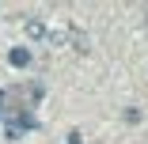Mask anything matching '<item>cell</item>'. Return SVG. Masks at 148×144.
I'll return each mask as SVG.
<instances>
[{
    "label": "cell",
    "mask_w": 148,
    "mask_h": 144,
    "mask_svg": "<svg viewBox=\"0 0 148 144\" xmlns=\"http://www.w3.org/2000/svg\"><path fill=\"white\" fill-rule=\"evenodd\" d=\"M23 31H27V38H34V42L49 38V27H46L42 19H27V27H23Z\"/></svg>",
    "instance_id": "obj_1"
},
{
    "label": "cell",
    "mask_w": 148,
    "mask_h": 144,
    "mask_svg": "<svg viewBox=\"0 0 148 144\" xmlns=\"http://www.w3.org/2000/svg\"><path fill=\"white\" fill-rule=\"evenodd\" d=\"M8 65L12 68H27V65H31V49H27V46H15L8 53Z\"/></svg>",
    "instance_id": "obj_2"
},
{
    "label": "cell",
    "mask_w": 148,
    "mask_h": 144,
    "mask_svg": "<svg viewBox=\"0 0 148 144\" xmlns=\"http://www.w3.org/2000/svg\"><path fill=\"white\" fill-rule=\"evenodd\" d=\"M69 144H84V133H80V129H72V133H69Z\"/></svg>",
    "instance_id": "obj_3"
},
{
    "label": "cell",
    "mask_w": 148,
    "mask_h": 144,
    "mask_svg": "<svg viewBox=\"0 0 148 144\" xmlns=\"http://www.w3.org/2000/svg\"><path fill=\"white\" fill-rule=\"evenodd\" d=\"M4 99H8V91H0V114H4Z\"/></svg>",
    "instance_id": "obj_4"
},
{
    "label": "cell",
    "mask_w": 148,
    "mask_h": 144,
    "mask_svg": "<svg viewBox=\"0 0 148 144\" xmlns=\"http://www.w3.org/2000/svg\"><path fill=\"white\" fill-rule=\"evenodd\" d=\"M144 23H148V12H144Z\"/></svg>",
    "instance_id": "obj_5"
}]
</instances>
